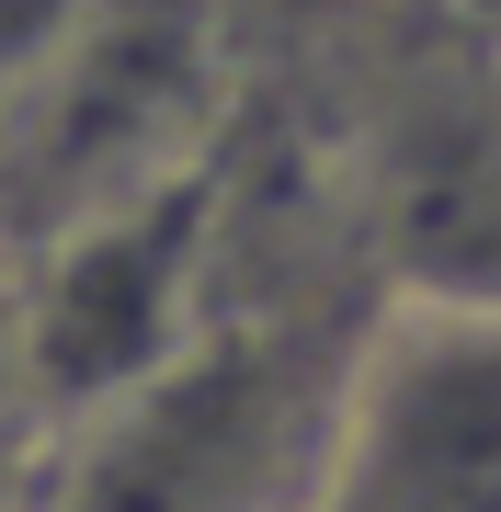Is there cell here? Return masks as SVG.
I'll use <instances>...</instances> for the list:
<instances>
[{
    "mask_svg": "<svg viewBox=\"0 0 501 512\" xmlns=\"http://www.w3.org/2000/svg\"><path fill=\"white\" fill-rule=\"evenodd\" d=\"M205 274H217V183L160 171V183L80 205L46 228L35 274H23V387L69 421H103L171 376L205 342Z\"/></svg>",
    "mask_w": 501,
    "mask_h": 512,
    "instance_id": "1",
    "label": "cell"
},
{
    "mask_svg": "<svg viewBox=\"0 0 501 512\" xmlns=\"http://www.w3.org/2000/svg\"><path fill=\"white\" fill-rule=\"evenodd\" d=\"M308 512H501V308L399 296L365 330Z\"/></svg>",
    "mask_w": 501,
    "mask_h": 512,
    "instance_id": "3",
    "label": "cell"
},
{
    "mask_svg": "<svg viewBox=\"0 0 501 512\" xmlns=\"http://www.w3.org/2000/svg\"><path fill=\"white\" fill-rule=\"evenodd\" d=\"M376 228H388L399 296L501 308V57L433 35V69H410L388 92Z\"/></svg>",
    "mask_w": 501,
    "mask_h": 512,
    "instance_id": "4",
    "label": "cell"
},
{
    "mask_svg": "<svg viewBox=\"0 0 501 512\" xmlns=\"http://www.w3.org/2000/svg\"><path fill=\"white\" fill-rule=\"evenodd\" d=\"M410 12H422L433 35H456V46H479V57H501V0H410Z\"/></svg>",
    "mask_w": 501,
    "mask_h": 512,
    "instance_id": "6",
    "label": "cell"
},
{
    "mask_svg": "<svg viewBox=\"0 0 501 512\" xmlns=\"http://www.w3.org/2000/svg\"><path fill=\"white\" fill-rule=\"evenodd\" d=\"M331 376H285L262 342H205L171 376H149L137 399H114L103 421H80V501L69 512H308L319 456H331Z\"/></svg>",
    "mask_w": 501,
    "mask_h": 512,
    "instance_id": "2",
    "label": "cell"
},
{
    "mask_svg": "<svg viewBox=\"0 0 501 512\" xmlns=\"http://www.w3.org/2000/svg\"><path fill=\"white\" fill-rule=\"evenodd\" d=\"M80 12H92V0H0V114H12L57 57H69Z\"/></svg>",
    "mask_w": 501,
    "mask_h": 512,
    "instance_id": "5",
    "label": "cell"
}]
</instances>
